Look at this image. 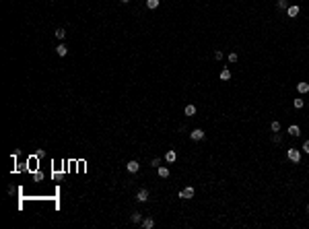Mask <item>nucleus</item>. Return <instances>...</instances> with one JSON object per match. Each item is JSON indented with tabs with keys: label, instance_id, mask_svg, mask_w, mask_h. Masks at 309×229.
Listing matches in <instances>:
<instances>
[{
	"label": "nucleus",
	"instance_id": "f257e3e1",
	"mask_svg": "<svg viewBox=\"0 0 309 229\" xmlns=\"http://www.w3.org/2000/svg\"><path fill=\"white\" fill-rule=\"evenodd\" d=\"M179 198H183V200H190V198H194V186H188V188H183L182 192H179Z\"/></svg>",
	"mask_w": 309,
	"mask_h": 229
},
{
	"label": "nucleus",
	"instance_id": "f03ea898",
	"mask_svg": "<svg viewBox=\"0 0 309 229\" xmlns=\"http://www.w3.org/2000/svg\"><path fill=\"white\" fill-rule=\"evenodd\" d=\"M286 157H289L293 163H299V161H301V153L297 149H289V151H286Z\"/></svg>",
	"mask_w": 309,
	"mask_h": 229
},
{
	"label": "nucleus",
	"instance_id": "7ed1b4c3",
	"mask_svg": "<svg viewBox=\"0 0 309 229\" xmlns=\"http://www.w3.org/2000/svg\"><path fill=\"white\" fill-rule=\"evenodd\" d=\"M190 138L192 140H202V138H204V130H202V128H194L190 132Z\"/></svg>",
	"mask_w": 309,
	"mask_h": 229
},
{
	"label": "nucleus",
	"instance_id": "20e7f679",
	"mask_svg": "<svg viewBox=\"0 0 309 229\" xmlns=\"http://www.w3.org/2000/svg\"><path fill=\"white\" fill-rule=\"evenodd\" d=\"M126 169L130 171V174H136L138 169H140V163H138L136 159H132V161H128V165H126Z\"/></svg>",
	"mask_w": 309,
	"mask_h": 229
},
{
	"label": "nucleus",
	"instance_id": "39448f33",
	"mask_svg": "<svg viewBox=\"0 0 309 229\" xmlns=\"http://www.w3.org/2000/svg\"><path fill=\"white\" fill-rule=\"evenodd\" d=\"M136 200H138V202H147V200H148V190H138V194H136Z\"/></svg>",
	"mask_w": 309,
	"mask_h": 229
},
{
	"label": "nucleus",
	"instance_id": "423d86ee",
	"mask_svg": "<svg viewBox=\"0 0 309 229\" xmlns=\"http://www.w3.org/2000/svg\"><path fill=\"white\" fill-rule=\"evenodd\" d=\"M299 13H301V8H299L297 4H293V6H289V8H286V15H289V17H297Z\"/></svg>",
	"mask_w": 309,
	"mask_h": 229
},
{
	"label": "nucleus",
	"instance_id": "0eeeda50",
	"mask_svg": "<svg viewBox=\"0 0 309 229\" xmlns=\"http://www.w3.org/2000/svg\"><path fill=\"white\" fill-rule=\"evenodd\" d=\"M56 54H58L60 58H64V56L68 54V48H66V45H64V44H60L58 48H56Z\"/></svg>",
	"mask_w": 309,
	"mask_h": 229
},
{
	"label": "nucleus",
	"instance_id": "6e6552de",
	"mask_svg": "<svg viewBox=\"0 0 309 229\" xmlns=\"http://www.w3.org/2000/svg\"><path fill=\"white\" fill-rule=\"evenodd\" d=\"M177 159V153H175V151H167V155H165V161H167V163H173V161H175Z\"/></svg>",
	"mask_w": 309,
	"mask_h": 229
},
{
	"label": "nucleus",
	"instance_id": "1a4fd4ad",
	"mask_svg": "<svg viewBox=\"0 0 309 229\" xmlns=\"http://www.w3.org/2000/svg\"><path fill=\"white\" fill-rule=\"evenodd\" d=\"M157 174H159V178H169L171 171H169V167H161V165H159V167H157Z\"/></svg>",
	"mask_w": 309,
	"mask_h": 229
},
{
	"label": "nucleus",
	"instance_id": "9d476101",
	"mask_svg": "<svg viewBox=\"0 0 309 229\" xmlns=\"http://www.w3.org/2000/svg\"><path fill=\"white\" fill-rule=\"evenodd\" d=\"M289 134H291V136H299V134H301V128H299L297 124H291V126H289Z\"/></svg>",
	"mask_w": 309,
	"mask_h": 229
},
{
	"label": "nucleus",
	"instance_id": "9b49d317",
	"mask_svg": "<svg viewBox=\"0 0 309 229\" xmlns=\"http://www.w3.org/2000/svg\"><path fill=\"white\" fill-rule=\"evenodd\" d=\"M152 225H155V219H151V217L142 219V227H144V229H152Z\"/></svg>",
	"mask_w": 309,
	"mask_h": 229
},
{
	"label": "nucleus",
	"instance_id": "f8f14e48",
	"mask_svg": "<svg viewBox=\"0 0 309 229\" xmlns=\"http://www.w3.org/2000/svg\"><path fill=\"white\" fill-rule=\"evenodd\" d=\"M297 91H299V93H309V83H299V85H297Z\"/></svg>",
	"mask_w": 309,
	"mask_h": 229
},
{
	"label": "nucleus",
	"instance_id": "ddd939ff",
	"mask_svg": "<svg viewBox=\"0 0 309 229\" xmlns=\"http://www.w3.org/2000/svg\"><path fill=\"white\" fill-rule=\"evenodd\" d=\"M183 114H186V116H196V105H186Z\"/></svg>",
	"mask_w": 309,
	"mask_h": 229
},
{
	"label": "nucleus",
	"instance_id": "4468645a",
	"mask_svg": "<svg viewBox=\"0 0 309 229\" xmlns=\"http://www.w3.org/2000/svg\"><path fill=\"white\" fill-rule=\"evenodd\" d=\"M132 223H142V215L138 213V211H136V213H132Z\"/></svg>",
	"mask_w": 309,
	"mask_h": 229
},
{
	"label": "nucleus",
	"instance_id": "2eb2a0df",
	"mask_svg": "<svg viewBox=\"0 0 309 229\" xmlns=\"http://www.w3.org/2000/svg\"><path fill=\"white\" fill-rule=\"evenodd\" d=\"M54 35H56V37H58V39H60V41H62V39H64V37H66V31H64V29H62V27H60V29H56V33H54Z\"/></svg>",
	"mask_w": 309,
	"mask_h": 229
},
{
	"label": "nucleus",
	"instance_id": "dca6fc26",
	"mask_svg": "<svg viewBox=\"0 0 309 229\" xmlns=\"http://www.w3.org/2000/svg\"><path fill=\"white\" fill-rule=\"evenodd\" d=\"M231 79V70H221V81H229Z\"/></svg>",
	"mask_w": 309,
	"mask_h": 229
},
{
	"label": "nucleus",
	"instance_id": "f3484780",
	"mask_svg": "<svg viewBox=\"0 0 309 229\" xmlns=\"http://www.w3.org/2000/svg\"><path fill=\"white\" fill-rule=\"evenodd\" d=\"M227 58H229V62H231V64H235L237 60H239V56H237V52H231V54L227 56Z\"/></svg>",
	"mask_w": 309,
	"mask_h": 229
},
{
	"label": "nucleus",
	"instance_id": "a211bd4d",
	"mask_svg": "<svg viewBox=\"0 0 309 229\" xmlns=\"http://www.w3.org/2000/svg\"><path fill=\"white\" fill-rule=\"evenodd\" d=\"M147 6H148V8H157V6H159V0H147Z\"/></svg>",
	"mask_w": 309,
	"mask_h": 229
},
{
	"label": "nucleus",
	"instance_id": "6ab92c4d",
	"mask_svg": "<svg viewBox=\"0 0 309 229\" xmlns=\"http://www.w3.org/2000/svg\"><path fill=\"white\" fill-rule=\"evenodd\" d=\"M270 128H272V132H278V130H280V122H278V120H274V122L270 124Z\"/></svg>",
	"mask_w": 309,
	"mask_h": 229
},
{
	"label": "nucleus",
	"instance_id": "aec40b11",
	"mask_svg": "<svg viewBox=\"0 0 309 229\" xmlns=\"http://www.w3.org/2000/svg\"><path fill=\"white\" fill-rule=\"evenodd\" d=\"M278 8H289V0H278Z\"/></svg>",
	"mask_w": 309,
	"mask_h": 229
},
{
	"label": "nucleus",
	"instance_id": "412c9836",
	"mask_svg": "<svg viewBox=\"0 0 309 229\" xmlns=\"http://www.w3.org/2000/svg\"><path fill=\"white\" fill-rule=\"evenodd\" d=\"M303 103H305L303 99H295V101H293V105L297 107V110H301V107H303Z\"/></svg>",
	"mask_w": 309,
	"mask_h": 229
},
{
	"label": "nucleus",
	"instance_id": "4be33fe9",
	"mask_svg": "<svg viewBox=\"0 0 309 229\" xmlns=\"http://www.w3.org/2000/svg\"><path fill=\"white\" fill-rule=\"evenodd\" d=\"M151 165H152V167H159V165H161V159H159V157H155V159L151 161Z\"/></svg>",
	"mask_w": 309,
	"mask_h": 229
},
{
	"label": "nucleus",
	"instance_id": "5701e85b",
	"mask_svg": "<svg viewBox=\"0 0 309 229\" xmlns=\"http://www.w3.org/2000/svg\"><path fill=\"white\" fill-rule=\"evenodd\" d=\"M272 143H276V144L280 143V134H278V132H276V134H272Z\"/></svg>",
	"mask_w": 309,
	"mask_h": 229
},
{
	"label": "nucleus",
	"instance_id": "b1692460",
	"mask_svg": "<svg viewBox=\"0 0 309 229\" xmlns=\"http://www.w3.org/2000/svg\"><path fill=\"white\" fill-rule=\"evenodd\" d=\"M303 151L309 155V140H305V143H303Z\"/></svg>",
	"mask_w": 309,
	"mask_h": 229
},
{
	"label": "nucleus",
	"instance_id": "393cba45",
	"mask_svg": "<svg viewBox=\"0 0 309 229\" xmlns=\"http://www.w3.org/2000/svg\"><path fill=\"white\" fill-rule=\"evenodd\" d=\"M214 58H216V60H221V58H223V52H221V50H216V52H214Z\"/></svg>",
	"mask_w": 309,
	"mask_h": 229
},
{
	"label": "nucleus",
	"instance_id": "a878e982",
	"mask_svg": "<svg viewBox=\"0 0 309 229\" xmlns=\"http://www.w3.org/2000/svg\"><path fill=\"white\" fill-rule=\"evenodd\" d=\"M307 213H309V204H307Z\"/></svg>",
	"mask_w": 309,
	"mask_h": 229
},
{
	"label": "nucleus",
	"instance_id": "bb28decb",
	"mask_svg": "<svg viewBox=\"0 0 309 229\" xmlns=\"http://www.w3.org/2000/svg\"><path fill=\"white\" fill-rule=\"evenodd\" d=\"M122 2H128V0H122Z\"/></svg>",
	"mask_w": 309,
	"mask_h": 229
}]
</instances>
